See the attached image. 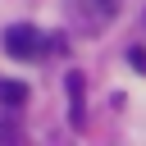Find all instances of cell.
<instances>
[{"label":"cell","instance_id":"obj_1","mask_svg":"<svg viewBox=\"0 0 146 146\" xmlns=\"http://www.w3.org/2000/svg\"><path fill=\"white\" fill-rule=\"evenodd\" d=\"M41 36H46V32H36V27H27V23H14V27H5V50H9L14 59H36V55L46 50Z\"/></svg>","mask_w":146,"mask_h":146},{"label":"cell","instance_id":"obj_3","mask_svg":"<svg viewBox=\"0 0 146 146\" xmlns=\"http://www.w3.org/2000/svg\"><path fill=\"white\" fill-rule=\"evenodd\" d=\"M0 105H9V110L27 105V87L23 82H0Z\"/></svg>","mask_w":146,"mask_h":146},{"label":"cell","instance_id":"obj_2","mask_svg":"<svg viewBox=\"0 0 146 146\" xmlns=\"http://www.w3.org/2000/svg\"><path fill=\"white\" fill-rule=\"evenodd\" d=\"M64 87H68V123L82 128L87 123V82H82V73H68Z\"/></svg>","mask_w":146,"mask_h":146},{"label":"cell","instance_id":"obj_4","mask_svg":"<svg viewBox=\"0 0 146 146\" xmlns=\"http://www.w3.org/2000/svg\"><path fill=\"white\" fill-rule=\"evenodd\" d=\"M128 64H132V68H141V73H146V50H141V46H132V50H128Z\"/></svg>","mask_w":146,"mask_h":146},{"label":"cell","instance_id":"obj_5","mask_svg":"<svg viewBox=\"0 0 146 146\" xmlns=\"http://www.w3.org/2000/svg\"><path fill=\"white\" fill-rule=\"evenodd\" d=\"M100 5H110V9H114V0H100Z\"/></svg>","mask_w":146,"mask_h":146}]
</instances>
